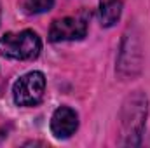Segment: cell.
<instances>
[{"label":"cell","instance_id":"8992f818","mask_svg":"<svg viewBox=\"0 0 150 148\" xmlns=\"http://www.w3.org/2000/svg\"><path fill=\"white\" fill-rule=\"evenodd\" d=\"M122 14V0H100V19L103 26H113Z\"/></svg>","mask_w":150,"mask_h":148},{"label":"cell","instance_id":"7a4b0ae2","mask_svg":"<svg viewBox=\"0 0 150 148\" xmlns=\"http://www.w3.org/2000/svg\"><path fill=\"white\" fill-rule=\"evenodd\" d=\"M42 51V40L35 32L23 30L18 33H5L0 38V54L18 61H32Z\"/></svg>","mask_w":150,"mask_h":148},{"label":"cell","instance_id":"6da1fadb","mask_svg":"<svg viewBox=\"0 0 150 148\" xmlns=\"http://www.w3.org/2000/svg\"><path fill=\"white\" fill-rule=\"evenodd\" d=\"M149 111L147 96L140 91H136L133 96H129L120 111V127H122V145H140L142 132L145 127Z\"/></svg>","mask_w":150,"mask_h":148},{"label":"cell","instance_id":"277c9868","mask_svg":"<svg viewBox=\"0 0 150 148\" xmlns=\"http://www.w3.org/2000/svg\"><path fill=\"white\" fill-rule=\"evenodd\" d=\"M87 33V19L84 16H68L56 19L49 28L51 42H67V40H80Z\"/></svg>","mask_w":150,"mask_h":148},{"label":"cell","instance_id":"52a82bcc","mask_svg":"<svg viewBox=\"0 0 150 148\" xmlns=\"http://www.w3.org/2000/svg\"><path fill=\"white\" fill-rule=\"evenodd\" d=\"M54 0H21V9L26 14H42L51 11Z\"/></svg>","mask_w":150,"mask_h":148},{"label":"cell","instance_id":"5b68a950","mask_svg":"<svg viewBox=\"0 0 150 148\" xmlns=\"http://www.w3.org/2000/svg\"><path fill=\"white\" fill-rule=\"evenodd\" d=\"M79 127V115L70 106H59L51 117V131L56 138L67 140Z\"/></svg>","mask_w":150,"mask_h":148},{"label":"cell","instance_id":"ba28073f","mask_svg":"<svg viewBox=\"0 0 150 148\" xmlns=\"http://www.w3.org/2000/svg\"><path fill=\"white\" fill-rule=\"evenodd\" d=\"M0 14H2V11H0Z\"/></svg>","mask_w":150,"mask_h":148},{"label":"cell","instance_id":"3957f363","mask_svg":"<svg viewBox=\"0 0 150 148\" xmlns=\"http://www.w3.org/2000/svg\"><path fill=\"white\" fill-rule=\"evenodd\" d=\"M45 92V77L40 72H30L16 80L12 98L18 106H35L42 101Z\"/></svg>","mask_w":150,"mask_h":148}]
</instances>
